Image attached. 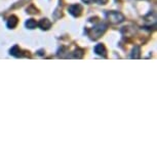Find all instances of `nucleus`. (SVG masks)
Masks as SVG:
<instances>
[{"label":"nucleus","instance_id":"obj_1","mask_svg":"<svg viewBox=\"0 0 157 157\" xmlns=\"http://www.w3.org/2000/svg\"><path fill=\"white\" fill-rule=\"evenodd\" d=\"M108 19L111 23H120L123 21V16L119 13H108Z\"/></svg>","mask_w":157,"mask_h":157},{"label":"nucleus","instance_id":"obj_2","mask_svg":"<svg viewBox=\"0 0 157 157\" xmlns=\"http://www.w3.org/2000/svg\"><path fill=\"white\" fill-rule=\"evenodd\" d=\"M81 10H82V8L80 5H72V6H70L69 7V11H70V13L71 14H73V16H79V14L81 13Z\"/></svg>","mask_w":157,"mask_h":157},{"label":"nucleus","instance_id":"obj_3","mask_svg":"<svg viewBox=\"0 0 157 157\" xmlns=\"http://www.w3.org/2000/svg\"><path fill=\"white\" fill-rule=\"evenodd\" d=\"M94 52H96L98 55H105V52H106L105 46H104L103 44H98V45L94 47Z\"/></svg>","mask_w":157,"mask_h":157},{"label":"nucleus","instance_id":"obj_4","mask_svg":"<svg viewBox=\"0 0 157 157\" xmlns=\"http://www.w3.org/2000/svg\"><path fill=\"white\" fill-rule=\"evenodd\" d=\"M17 19L16 17H10V20H8V22H7V26L10 28H13V27H16L17 26Z\"/></svg>","mask_w":157,"mask_h":157},{"label":"nucleus","instance_id":"obj_5","mask_svg":"<svg viewBox=\"0 0 157 157\" xmlns=\"http://www.w3.org/2000/svg\"><path fill=\"white\" fill-rule=\"evenodd\" d=\"M39 26H40V28H42V29H48L50 27V22L48 20H41V22L39 23Z\"/></svg>","mask_w":157,"mask_h":157},{"label":"nucleus","instance_id":"obj_6","mask_svg":"<svg viewBox=\"0 0 157 157\" xmlns=\"http://www.w3.org/2000/svg\"><path fill=\"white\" fill-rule=\"evenodd\" d=\"M26 26L29 28V29H33L36 27V22H35L34 20H28L27 22H26Z\"/></svg>","mask_w":157,"mask_h":157},{"label":"nucleus","instance_id":"obj_7","mask_svg":"<svg viewBox=\"0 0 157 157\" xmlns=\"http://www.w3.org/2000/svg\"><path fill=\"white\" fill-rule=\"evenodd\" d=\"M96 1L98 2V3H100V4H105L108 0H96Z\"/></svg>","mask_w":157,"mask_h":157},{"label":"nucleus","instance_id":"obj_8","mask_svg":"<svg viewBox=\"0 0 157 157\" xmlns=\"http://www.w3.org/2000/svg\"><path fill=\"white\" fill-rule=\"evenodd\" d=\"M83 1L85 2V3H91V2H93L94 0H83Z\"/></svg>","mask_w":157,"mask_h":157}]
</instances>
